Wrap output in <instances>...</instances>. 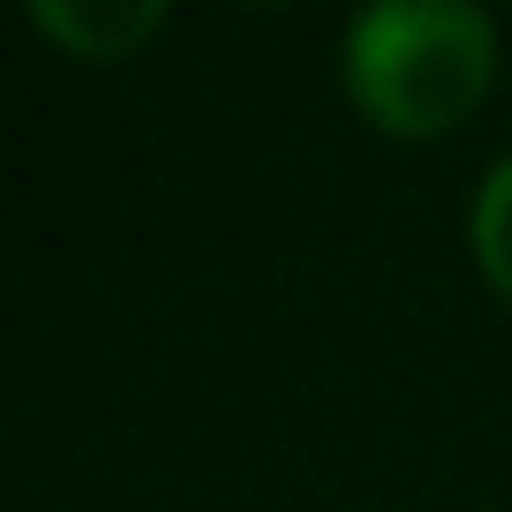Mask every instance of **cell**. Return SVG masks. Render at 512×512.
<instances>
[{
	"label": "cell",
	"mask_w": 512,
	"mask_h": 512,
	"mask_svg": "<svg viewBox=\"0 0 512 512\" xmlns=\"http://www.w3.org/2000/svg\"><path fill=\"white\" fill-rule=\"evenodd\" d=\"M497 76V31L467 0H384L347 31V91L392 136H445Z\"/></svg>",
	"instance_id": "6da1fadb"
},
{
	"label": "cell",
	"mask_w": 512,
	"mask_h": 512,
	"mask_svg": "<svg viewBox=\"0 0 512 512\" xmlns=\"http://www.w3.org/2000/svg\"><path fill=\"white\" fill-rule=\"evenodd\" d=\"M159 0H31V23L76 61H113L159 31Z\"/></svg>",
	"instance_id": "7a4b0ae2"
},
{
	"label": "cell",
	"mask_w": 512,
	"mask_h": 512,
	"mask_svg": "<svg viewBox=\"0 0 512 512\" xmlns=\"http://www.w3.org/2000/svg\"><path fill=\"white\" fill-rule=\"evenodd\" d=\"M475 264L512 302V159L497 166V174L482 181V196H475Z\"/></svg>",
	"instance_id": "3957f363"
}]
</instances>
